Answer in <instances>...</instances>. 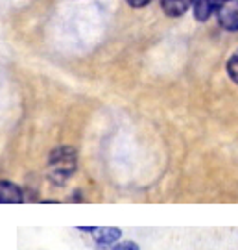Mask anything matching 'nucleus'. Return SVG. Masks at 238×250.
Masks as SVG:
<instances>
[{"label": "nucleus", "mask_w": 238, "mask_h": 250, "mask_svg": "<svg viewBox=\"0 0 238 250\" xmlns=\"http://www.w3.org/2000/svg\"><path fill=\"white\" fill-rule=\"evenodd\" d=\"M78 170V152L72 146H57L48 154V170L46 178L54 186H65Z\"/></svg>", "instance_id": "f257e3e1"}, {"label": "nucleus", "mask_w": 238, "mask_h": 250, "mask_svg": "<svg viewBox=\"0 0 238 250\" xmlns=\"http://www.w3.org/2000/svg\"><path fill=\"white\" fill-rule=\"evenodd\" d=\"M218 24L225 32H238V0H229L218 11Z\"/></svg>", "instance_id": "f03ea898"}, {"label": "nucleus", "mask_w": 238, "mask_h": 250, "mask_svg": "<svg viewBox=\"0 0 238 250\" xmlns=\"http://www.w3.org/2000/svg\"><path fill=\"white\" fill-rule=\"evenodd\" d=\"M229 0H196L194 2V19L200 22H205L218 13Z\"/></svg>", "instance_id": "7ed1b4c3"}, {"label": "nucleus", "mask_w": 238, "mask_h": 250, "mask_svg": "<svg viewBox=\"0 0 238 250\" xmlns=\"http://www.w3.org/2000/svg\"><path fill=\"white\" fill-rule=\"evenodd\" d=\"M22 200H24V195L18 186H15L9 180L0 182V202L2 204H20Z\"/></svg>", "instance_id": "20e7f679"}, {"label": "nucleus", "mask_w": 238, "mask_h": 250, "mask_svg": "<svg viewBox=\"0 0 238 250\" xmlns=\"http://www.w3.org/2000/svg\"><path fill=\"white\" fill-rule=\"evenodd\" d=\"M196 0H161V8L166 13L168 17H181L194 6Z\"/></svg>", "instance_id": "39448f33"}, {"label": "nucleus", "mask_w": 238, "mask_h": 250, "mask_svg": "<svg viewBox=\"0 0 238 250\" xmlns=\"http://www.w3.org/2000/svg\"><path fill=\"white\" fill-rule=\"evenodd\" d=\"M92 235H94L96 243H100V245H113V243H116L122 237V230L116 228V226H100V228L94 230Z\"/></svg>", "instance_id": "423d86ee"}, {"label": "nucleus", "mask_w": 238, "mask_h": 250, "mask_svg": "<svg viewBox=\"0 0 238 250\" xmlns=\"http://www.w3.org/2000/svg\"><path fill=\"white\" fill-rule=\"evenodd\" d=\"M227 74L229 78L238 85V50L231 54V58L227 60Z\"/></svg>", "instance_id": "0eeeda50"}, {"label": "nucleus", "mask_w": 238, "mask_h": 250, "mask_svg": "<svg viewBox=\"0 0 238 250\" xmlns=\"http://www.w3.org/2000/svg\"><path fill=\"white\" fill-rule=\"evenodd\" d=\"M111 250H141V249H139V245L135 241H122V243H116Z\"/></svg>", "instance_id": "6e6552de"}, {"label": "nucleus", "mask_w": 238, "mask_h": 250, "mask_svg": "<svg viewBox=\"0 0 238 250\" xmlns=\"http://www.w3.org/2000/svg\"><path fill=\"white\" fill-rule=\"evenodd\" d=\"M131 8H144V6H148L151 0H126Z\"/></svg>", "instance_id": "1a4fd4ad"}]
</instances>
